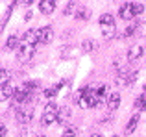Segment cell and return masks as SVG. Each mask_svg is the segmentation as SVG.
Segmentation results:
<instances>
[{"label":"cell","mask_w":146,"mask_h":137,"mask_svg":"<svg viewBox=\"0 0 146 137\" xmlns=\"http://www.w3.org/2000/svg\"><path fill=\"white\" fill-rule=\"evenodd\" d=\"M33 54H35V45L21 41V45H19V54H17V59H19V61H22V63L30 61V59L33 58Z\"/></svg>","instance_id":"cell-1"},{"label":"cell","mask_w":146,"mask_h":137,"mask_svg":"<svg viewBox=\"0 0 146 137\" xmlns=\"http://www.w3.org/2000/svg\"><path fill=\"white\" fill-rule=\"evenodd\" d=\"M57 115H59V108L54 102H48L46 108H44V113H43V124L57 122Z\"/></svg>","instance_id":"cell-2"},{"label":"cell","mask_w":146,"mask_h":137,"mask_svg":"<svg viewBox=\"0 0 146 137\" xmlns=\"http://www.w3.org/2000/svg\"><path fill=\"white\" fill-rule=\"evenodd\" d=\"M32 96H33L32 93H28L26 89H22V87H21V89L15 91V94H13V104L22 108L24 104H28V102H30V98H32Z\"/></svg>","instance_id":"cell-3"},{"label":"cell","mask_w":146,"mask_h":137,"mask_svg":"<svg viewBox=\"0 0 146 137\" xmlns=\"http://www.w3.org/2000/svg\"><path fill=\"white\" fill-rule=\"evenodd\" d=\"M52 37H54V32H52V28H50V26H43V28L37 30V41H39L41 45L50 43V41H52Z\"/></svg>","instance_id":"cell-4"},{"label":"cell","mask_w":146,"mask_h":137,"mask_svg":"<svg viewBox=\"0 0 146 137\" xmlns=\"http://www.w3.org/2000/svg\"><path fill=\"white\" fill-rule=\"evenodd\" d=\"M118 15H120L122 21H129V19L135 17V9H133V4H124V6L118 9Z\"/></svg>","instance_id":"cell-5"},{"label":"cell","mask_w":146,"mask_h":137,"mask_svg":"<svg viewBox=\"0 0 146 137\" xmlns=\"http://www.w3.org/2000/svg\"><path fill=\"white\" fill-rule=\"evenodd\" d=\"M32 119H33V109H30V108H28V109L21 108V109L17 111V120H19V122H22V124H28Z\"/></svg>","instance_id":"cell-6"},{"label":"cell","mask_w":146,"mask_h":137,"mask_svg":"<svg viewBox=\"0 0 146 137\" xmlns=\"http://www.w3.org/2000/svg\"><path fill=\"white\" fill-rule=\"evenodd\" d=\"M143 54H144L143 45H133V47H129V50H128V59L129 61H135V59H139Z\"/></svg>","instance_id":"cell-7"},{"label":"cell","mask_w":146,"mask_h":137,"mask_svg":"<svg viewBox=\"0 0 146 137\" xmlns=\"http://www.w3.org/2000/svg\"><path fill=\"white\" fill-rule=\"evenodd\" d=\"M39 9H41L43 15L54 13V9H56V0H41L39 2Z\"/></svg>","instance_id":"cell-8"},{"label":"cell","mask_w":146,"mask_h":137,"mask_svg":"<svg viewBox=\"0 0 146 137\" xmlns=\"http://www.w3.org/2000/svg\"><path fill=\"white\" fill-rule=\"evenodd\" d=\"M118 106H120V94L111 93L109 96H107V109H109V111H117Z\"/></svg>","instance_id":"cell-9"},{"label":"cell","mask_w":146,"mask_h":137,"mask_svg":"<svg viewBox=\"0 0 146 137\" xmlns=\"http://www.w3.org/2000/svg\"><path fill=\"white\" fill-rule=\"evenodd\" d=\"M100 28H102V33H104L106 39H113L115 33H117V26H115V22H111V24H102Z\"/></svg>","instance_id":"cell-10"},{"label":"cell","mask_w":146,"mask_h":137,"mask_svg":"<svg viewBox=\"0 0 146 137\" xmlns=\"http://www.w3.org/2000/svg\"><path fill=\"white\" fill-rule=\"evenodd\" d=\"M137 124H139V113H135V115L129 119V122H128V126H126V135H131L133 132H135V128H137Z\"/></svg>","instance_id":"cell-11"},{"label":"cell","mask_w":146,"mask_h":137,"mask_svg":"<svg viewBox=\"0 0 146 137\" xmlns=\"http://www.w3.org/2000/svg\"><path fill=\"white\" fill-rule=\"evenodd\" d=\"M70 119V109L65 106V108L59 109V115H57V122L59 124H67V120Z\"/></svg>","instance_id":"cell-12"},{"label":"cell","mask_w":146,"mask_h":137,"mask_svg":"<svg viewBox=\"0 0 146 137\" xmlns=\"http://www.w3.org/2000/svg\"><path fill=\"white\" fill-rule=\"evenodd\" d=\"M76 19L78 21H89V17H91V9H87V7H80L78 11H76Z\"/></svg>","instance_id":"cell-13"},{"label":"cell","mask_w":146,"mask_h":137,"mask_svg":"<svg viewBox=\"0 0 146 137\" xmlns=\"http://www.w3.org/2000/svg\"><path fill=\"white\" fill-rule=\"evenodd\" d=\"M13 94H15L13 87H11L9 83H4V85H2V100H7V98H13Z\"/></svg>","instance_id":"cell-14"},{"label":"cell","mask_w":146,"mask_h":137,"mask_svg":"<svg viewBox=\"0 0 146 137\" xmlns=\"http://www.w3.org/2000/svg\"><path fill=\"white\" fill-rule=\"evenodd\" d=\"M19 45H21V39H19L17 35L7 37V41H6V48H7V50H13V48L19 47Z\"/></svg>","instance_id":"cell-15"},{"label":"cell","mask_w":146,"mask_h":137,"mask_svg":"<svg viewBox=\"0 0 146 137\" xmlns=\"http://www.w3.org/2000/svg\"><path fill=\"white\" fill-rule=\"evenodd\" d=\"M135 108H137V109H141V111H144V109H146V93L137 96V100H135Z\"/></svg>","instance_id":"cell-16"},{"label":"cell","mask_w":146,"mask_h":137,"mask_svg":"<svg viewBox=\"0 0 146 137\" xmlns=\"http://www.w3.org/2000/svg\"><path fill=\"white\" fill-rule=\"evenodd\" d=\"M22 89H26L28 93H32V94H33V91L39 89V82H26L24 85H22Z\"/></svg>","instance_id":"cell-17"},{"label":"cell","mask_w":146,"mask_h":137,"mask_svg":"<svg viewBox=\"0 0 146 137\" xmlns=\"http://www.w3.org/2000/svg\"><path fill=\"white\" fill-rule=\"evenodd\" d=\"M63 137H78V128L76 126H67V130L63 132Z\"/></svg>","instance_id":"cell-18"},{"label":"cell","mask_w":146,"mask_h":137,"mask_svg":"<svg viewBox=\"0 0 146 137\" xmlns=\"http://www.w3.org/2000/svg\"><path fill=\"white\" fill-rule=\"evenodd\" d=\"M111 22H115V19H113L111 13H104L102 17H100V26L102 24H111Z\"/></svg>","instance_id":"cell-19"},{"label":"cell","mask_w":146,"mask_h":137,"mask_svg":"<svg viewBox=\"0 0 146 137\" xmlns=\"http://www.w3.org/2000/svg\"><path fill=\"white\" fill-rule=\"evenodd\" d=\"M9 78H11V74L6 70V68H2V70H0V82H2V85L4 83H9Z\"/></svg>","instance_id":"cell-20"},{"label":"cell","mask_w":146,"mask_h":137,"mask_svg":"<svg viewBox=\"0 0 146 137\" xmlns=\"http://www.w3.org/2000/svg\"><path fill=\"white\" fill-rule=\"evenodd\" d=\"M74 7H76V2H68V6L65 7V11H63V13H65V15H72V13H76V11H74Z\"/></svg>","instance_id":"cell-21"},{"label":"cell","mask_w":146,"mask_h":137,"mask_svg":"<svg viewBox=\"0 0 146 137\" xmlns=\"http://www.w3.org/2000/svg\"><path fill=\"white\" fill-rule=\"evenodd\" d=\"M135 35H146V22L137 26V33H135Z\"/></svg>","instance_id":"cell-22"},{"label":"cell","mask_w":146,"mask_h":137,"mask_svg":"<svg viewBox=\"0 0 146 137\" xmlns=\"http://www.w3.org/2000/svg\"><path fill=\"white\" fill-rule=\"evenodd\" d=\"M133 9H135V15H141L144 11V6L143 4H133Z\"/></svg>","instance_id":"cell-23"},{"label":"cell","mask_w":146,"mask_h":137,"mask_svg":"<svg viewBox=\"0 0 146 137\" xmlns=\"http://www.w3.org/2000/svg\"><path fill=\"white\" fill-rule=\"evenodd\" d=\"M83 50L91 52V50H93V43H91V41H85V43H83Z\"/></svg>","instance_id":"cell-24"},{"label":"cell","mask_w":146,"mask_h":137,"mask_svg":"<svg viewBox=\"0 0 146 137\" xmlns=\"http://www.w3.org/2000/svg\"><path fill=\"white\" fill-rule=\"evenodd\" d=\"M0 137H6V126H4V124L0 126Z\"/></svg>","instance_id":"cell-25"},{"label":"cell","mask_w":146,"mask_h":137,"mask_svg":"<svg viewBox=\"0 0 146 137\" xmlns=\"http://www.w3.org/2000/svg\"><path fill=\"white\" fill-rule=\"evenodd\" d=\"M33 2H35V0H22V4H24V6H32Z\"/></svg>","instance_id":"cell-26"},{"label":"cell","mask_w":146,"mask_h":137,"mask_svg":"<svg viewBox=\"0 0 146 137\" xmlns=\"http://www.w3.org/2000/svg\"><path fill=\"white\" fill-rule=\"evenodd\" d=\"M91 137H102V135H100V134H94V135H91Z\"/></svg>","instance_id":"cell-27"},{"label":"cell","mask_w":146,"mask_h":137,"mask_svg":"<svg viewBox=\"0 0 146 137\" xmlns=\"http://www.w3.org/2000/svg\"><path fill=\"white\" fill-rule=\"evenodd\" d=\"M39 137H46V135H39Z\"/></svg>","instance_id":"cell-28"},{"label":"cell","mask_w":146,"mask_h":137,"mask_svg":"<svg viewBox=\"0 0 146 137\" xmlns=\"http://www.w3.org/2000/svg\"><path fill=\"white\" fill-rule=\"evenodd\" d=\"M113 137H118V135H113Z\"/></svg>","instance_id":"cell-29"}]
</instances>
